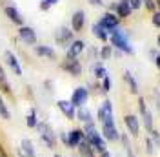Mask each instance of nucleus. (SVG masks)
Instances as JSON below:
<instances>
[{
  "mask_svg": "<svg viewBox=\"0 0 160 157\" xmlns=\"http://www.w3.org/2000/svg\"><path fill=\"white\" fill-rule=\"evenodd\" d=\"M149 137L153 139L155 146H157V148H160V132H158V130H153V132L149 133Z\"/></svg>",
  "mask_w": 160,
  "mask_h": 157,
  "instance_id": "nucleus-32",
  "label": "nucleus"
},
{
  "mask_svg": "<svg viewBox=\"0 0 160 157\" xmlns=\"http://www.w3.org/2000/svg\"><path fill=\"white\" fill-rule=\"evenodd\" d=\"M37 130H38V133H40V139L46 143V146L51 148V150H55V146H57V135H55V132L51 130L49 124H48V122H40L38 121Z\"/></svg>",
  "mask_w": 160,
  "mask_h": 157,
  "instance_id": "nucleus-2",
  "label": "nucleus"
},
{
  "mask_svg": "<svg viewBox=\"0 0 160 157\" xmlns=\"http://www.w3.org/2000/svg\"><path fill=\"white\" fill-rule=\"evenodd\" d=\"M98 121L104 122H115V113H113V104H111L109 99H106L98 108Z\"/></svg>",
  "mask_w": 160,
  "mask_h": 157,
  "instance_id": "nucleus-4",
  "label": "nucleus"
},
{
  "mask_svg": "<svg viewBox=\"0 0 160 157\" xmlns=\"http://www.w3.org/2000/svg\"><path fill=\"white\" fill-rule=\"evenodd\" d=\"M55 157H62V155H60V154H55Z\"/></svg>",
  "mask_w": 160,
  "mask_h": 157,
  "instance_id": "nucleus-47",
  "label": "nucleus"
},
{
  "mask_svg": "<svg viewBox=\"0 0 160 157\" xmlns=\"http://www.w3.org/2000/svg\"><path fill=\"white\" fill-rule=\"evenodd\" d=\"M93 73H95V77L102 80V78L108 77V69L104 68V64L102 62H95V66H93Z\"/></svg>",
  "mask_w": 160,
  "mask_h": 157,
  "instance_id": "nucleus-25",
  "label": "nucleus"
},
{
  "mask_svg": "<svg viewBox=\"0 0 160 157\" xmlns=\"http://www.w3.org/2000/svg\"><path fill=\"white\" fill-rule=\"evenodd\" d=\"M86 49V44H84V40H73L69 44V48H68V53H66V57H69V59H77L80 53Z\"/></svg>",
  "mask_w": 160,
  "mask_h": 157,
  "instance_id": "nucleus-17",
  "label": "nucleus"
},
{
  "mask_svg": "<svg viewBox=\"0 0 160 157\" xmlns=\"http://www.w3.org/2000/svg\"><path fill=\"white\" fill-rule=\"evenodd\" d=\"M118 20L120 19L117 17V13L108 11V13H104V15H102V19H100L98 22L106 28V30H108V33H109V31H113L115 28H118Z\"/></svg>",
  "mask_w": 160,
  "mask_h": 157,
  "instance_id": "nucleus-13",
  "label": "nucleus"
},
{
  "mask_svg": "<svg viewBox=\"0 0 160 157\" xmlns=\"http://www.w3.org/2000/svg\"><path fill=\"white\" fill-rule=\"evenodd\" d=\"M155 64H157V68L160 69V53L157 55V57H155Z\"/></svg>",
  "mask_w": 160,
  "mask_h": 157,
  "instance_id": "nucleus-42",
  "label": "nucleus"
},
{
  "mask_svg": "<svg viewBox=\"0 0 160 157\" xmlns=\"http://www.w3.org/2000/svg\"><path fill=\"white\" fill-rule=\"evenodd\" d=\"M140 6H142V0H129L131 9H140Z\"/></svg>",
  "mask_w": 160,
  "mask_h": 157,
  "instance_id": "nucleus-36",
  "label": "nucleus"
},
{
  "mask_svg": "<svg viewBox=\"0 0 160 157\" xmlns=\"http://www.w3.org/2000/svg\"><path fill=\"white\" fill-rule=\"evenodd\" d=\"M49 8H51V6L46 2V0H40V11H48Z\"/></svg>",
  "mask_w": 160,
  "mask_h": 157,
  "instance_id": "nucleus-38",
  "label": "nucleus"
},
{
  "mask_svg": "<svg viewBox=\"0 0 160 157\" xmlns=\"http://www.w3.org/2000/svg\"><path fill=\"white\" fill-rule=\"evenodd\" d=\"M100 133H102V137L106 139V141H109V143H117L120 139V132L117 130L115 122H104Z\"/></svg>",
  "mask_w": 160,
  "mask_h": 157,
  "instance_id": "nucleus-8",
  "label": "nucleus"
},
{
  "mask_svg": "<svg viewBox=\"0 0 160 157\" xmlns=\"http://www.w3.org/2000/svg\"><path fill=\"white\" fill-rule=\"evenodd\" d=\"M2 80H8V78H6V71H4V68L0 66V82H2Z\"/></svg>",
  "mask_w": 160,
  "mask_h": 157,
  "instance_id": "nucleus-39",
  "label": "nucleus"
},
{
  "mask_svg": "<svg viewBox=\"0 0 160 157\" xmlns=\"http://www.w3.org/2000/svg\"><path fill=\"white\" fill-rule=\"evenodd\" d=\"M144 6H146L149 11H155V8H157V2H155V0H144Z\"/></svg>",
  "mask_w": 160,
  "mask_h": 157,
  "instance_id": "nucleus-34",
  "label": "nucleus"
},
{
  "mask_svg": "<svg viewBox=\"0 0 160 157\" xmlns=\"http://www.w3.org/2000/svg\"><path fill=\"white\" fill-rule=\"evenodd\" d=\"M113 55V46H102L100 49V60H109Z\"/></svg>",
  "mask_w": 160,
  "mask_h": 157,
  "instance_id": "nucleus-30",
  "label": "nucleus"
},
{
  "mask_svg": "<svg viewBox=\"0 0 160 157\" xmlns=\"http://www.w3.org/2000/svg\"><path fill=\"white\" fill-rule=\"evenodd\" d=\"M4 59H6V64H8V68L11 69V73L17 75V77H20V75H22V68H20V62H18V59H17V55L11 53V51H6V53H4Z\"/></svg>",
  "mask_w": 160,
  "mask_h": 157,
  "instance_id": "nucleus-12",
  "label": "nucleus"
},
{
  "mask_svg": "<svg viewBox=\"0 0 160 157\" xmlns=\"http://www.w3.org/2000/svg\"><path fill=\"white\" fill-rule=\"evenodd\" d=\"M124 80L129 84V91L131 93H138V84H137L135 77L131 75V71H126V73H124Z\"/></svg>",
  "mask_w": 160,
  "mask_h": 157,
  "instance_id": "nucleus-26",
  "label": "nucleus"
},
{
  "mask_svg": "<svg viewBox=\"0 0 160 157\" xmlns=\"http://www.w3.org/2000/svg\"><path fill=\"white\" fill-rule=\"evenodd\" d=\"M6 17H8L13 24H17V26H24V19H22V15L18 13V9H17V8L8 6V8H6Z\"/></svg>",
  "mask_w": 160,
  "mask_h": 157,
  "instance_id": "nucleus-18",
  "label": "nucleus"
},
{
  "mask_svg": "<svg viewBox=\"0 0 160 157\" xmlns=\"http://www.w3.org/2000/svg\"><path fill=\"white\" fill-rule=\"evenodd\" d=\"M20 150H22V157H37V152H35V146L29 139H24L20 143Z\"/></svg>",
  "mask_w": 160,
  "mask_h": 157,
  "instance_id": "nucleus-21",
  "label": "nucleus"
},
{
  "mask_svg": "<svg viewBox=\"0 0 160 157\" xmlns=\"http://www.w3.org/2000/svg\"><path fill=\"white\" fill-rule=\"evenodd\" d=\"M0 117L4 119V121H9V119H11L9 108H8L6 100H4V97H2V93H0Z\"/></svg>",
  "mask_w": 160,
  "mask_h": 157,
  "instance_id": "nucleus-28",
  "label": "nucleus"
},
{
  "mask_svg": "<svg viewBox=\"0 0 160 157\" xmlns=\"http://www.w3.org/2000/svg\"><path fill=\"white\" fill-rule=\"evenodd\" d=\"M77 119H78L80 122H91L93 119H91V111L89 108H86V106H82V108H77Z\"/></svg>",
  "mask_w": 160,
  "mask_h": 157,
  "instance_id": "nucleus-24",
  "label": "nucleus"
},
{
  "mask_svg": "<svg viewBox=\"0 0 160 157\" xmlns=\"http://www.w3.org/2000/svg\"><path fill=\"white\" fill-rule=\"evenodd\" d=\"M0 157H8V152H6V148L2 146V143H0Z\"/></svg>",
  "mask_w": 160,
  "mask_h": 157,
  "instance_id": "nucleus-40",
  "label": "nucleus"
},
{
  "mask_svg": "<svg viewBox=\"0 0 160 157\" xmlns=\"http://www.w3.org/2000/svg\"><path fill=\"white\" fill-rule=\"evenodd\" d=\"M138 110H140V115H142V121H144V126L151 133L155 130V126H153V115H151V111L146 106V99L144 97H138Z\"/></svg>",
  "mask_w": 160,
  "mask_h": 157,
  "instance_id": "nucleus-6",
  "label": "nucleus"
},
{
  "mask_svg": "<svg viewBox=\"0 0 160 157\" xmlns=\"http://www.w3.org/2000/svg\"><path fill=\"white\" fill-rule=\"evenodd\" d=\"M18 37L26 46H37V33H35V30L29 28V26H20Z\"/></svg>",
  "mask_w": 160,
  "mask_h": 157,
  "instance_id": "nucleus-7",
  "label": "nucleus"
},
{
  "mask_svg": "<svg viewBox=\"0 0 160 157\" xmlns=\"http://www.w3.org/2000/svg\"><path fill=\"white\" fill-rule=\"evenodd\" d=\"M46 2H48L49 6H55V4H58V0H46Z\"/></svg>",
  "mask_w": 160,
  "mask_h": 157,
  "instance_id": "nucleus-43",
  "label": "nucleus"
},
{
  "mask_svg": "<svg viewBox=\"0 0 160 157\" xmlns=\"http://www.w3.org/2000/svg\"><path fill=\"white\" fill-rule=\"evenodd\" d=\"M131 8H129V0H120L117 4V17L118 19H128L131 15Z\"/></svg>",
  "mask_w": 160,
  "mask_h": 157,
  "instance_id": "nucleus-19",
  "label": "nucleus"
},
{
  "mask_svg": "<svg viewBox=\"0 0 160 157\" xmlns=\"http://www.w3.org/2000/svg\"><path fill=\"white\" fill-rule=\"evenodd\" d=\"M60 139H62V143H64V146L68 148V144H69V141H68V133H66V132H62V133H60Z\"/></svg>",
  "mask_w": 160,
  "mask_h": 157,
  "instance_id": "nucleus-37",
  "label": "nucleus"
},
{
  "mask_svg": "<svg viewBox=\"0 0 160 157\" xmlns=\"http://www.w3.org/2000/svg\"><path fill=\"white\" fill-rule=\"evenodd\" d=\"M144 144H146V154H148V155H153V154H155V150H157V146H155V143H153V139H151L149 135L146 137Z\"/></svg>",
  "mask_w": 160,
  "mask_h": 157,
  "instance_id": "nucleus-31",
  "label": "nucleus"
},
{
  "mask_svg": "<svg viewBox=\"0 0 160 157\" xmlns=\"http://www.w3.org/2000/svg\"><path fill=\"white\" fill-rule=\"evenodd\" d=\"M86 139V133H84V130L82 128H75V130H71L69 133H68V141H69V144L68 148H78V144Z\"/></svg>",
  "mask_w": 160,
  "mask_h": 157,
  "instance_id": "nucleus-14",
  "label": "nucleus"
},
{
  "mask_svg": "<svg viewBox=\"0 0 160 157\" xmlns=\"http://www.w3.org/2000/svg\"><path fill=\"white\" fill-rule=\"evenodd\" d=\"M93 35H95L98 40H102V42H106V40L109 39V33H108V30H106L100 22L93 24Z\"/></svg>",
  "mask_w": 160,
  "mask_h": 157,
  "instance_id": "nucleus-23",
  "label": "nucleus"
},
{
  "mask_svg": "<svg viewBox=\"0 0 160 157\" xmlns=\"http://www.w3.org/2000/svg\"><path fill=\"white\" fill-rule=\"evenodd\" d=\"M88 99H89V91H88V88L78 86V88H75V91H73V95H71L69 100H71V104H73L75 108H82V106H86Z\"/></svg>",
  "mask_w": 160,
  "mask_h": 157,
  "instance_id": "nucleus-5",
  "label": "nucleus"
},
{
  "mask_svg": "<svg viewBox=\"0 0 160 157\" xmlns=\"http://www.w3.org/2000/svg\"><path fill=\"white\" fill-rule=\"evenodd\" d=\"M26 124H28V128H37V124H38V117H37V110L35 108L28 113V117H26Z\"/></svg>",
  "mask_w": 160,
  "mask_h": 157,
  "instance_id": "nucleus-29",
  "label": "nucleus"
},
{
  "mask_svg": "<svg viewBox=\"0 0 160 157\" xmlns=\"http://www.w3.org/2000/svg\"><path fill=\"white\" fill-rule=\"evenodd\" d=\"M109 39H111V46H115L117 51H122L126 55H133L135 49L131 48L129 44V35L120 28H115L113 31H109Z\"/></svg>",
  "mask_w": 160,
  "mask_h": 157,
  "instance_id": "nucleus-1",
  "label": "nucleus"
},
{
  "mask_svg": "<svg viewBox=\"0 0 160 157\" xmlns=\"http://www.w3.org/2000/svg\"><path fill=\"white\" fill-rule=\"evenodd\" d=\"M124 124H126L128 132H129L133 137H138V133H140V122H138V117H137L135 113H128V115L124 117Z\"/></svg>",
  "mask_w": 160,
  "mask_h": 157,
  "instance_id": "nucleus-11",
  "label": "nucleus"
},
{
  "mask_svg": "<svg viewBox=\"0 0 160 157\" xmlns=\"http://www.w3.org/2000/svg\"><path fill=\"white\" fill-rule=\"evenodd\" d=\"M153 26L160 28V11H155L153 13Z\"/></svg>",
  "mask_w": 160,
  "mask_h": 157,
  "instance_id": "nucleus-35",
  "label": "nucleus"
},
{
  "mask_svg": "<svg viewBox=\"0 0 160 157\" xmlns=\"http://www.w3.org/2000/svg\"><path fill=\"white\" fill-rule=\"evenodd\" d=\"M157 44H158V48H160V35L157 37Z\"/></svg>",
  "mask_w": 160,
  "mask_h": 157,
  "instance_id": "nucleus-45",
  "label": "nucleus"
},
{
  "mask_svg": "<svg viewBox=\"0 0 160 157\" xmlns=\"http://www.w3.org/2000/svg\"><path fill=\"white\" fill-rule=\"evenodd\" d=\"M62 69L68 71V73L73 75V77H80V75H82V66H80V62L77 59H69V57H66V60L62 62Z\"/></svg>",
  "mask_w": 160,
  "mask_h": 157,
  "instance_id": "nucleus-10",
  "label": "nucleus"
},
{
  "mask_svg": "<svg viewBox=\"0 0 160 157\" xmlns=\"http://www.w3.org/2000/svg\"><path fill=\"white\" fill-rule=\"evenodd\" d=\"M84 24H86V13L84 11H75L73 19H71V30L75 33L84 30Z\"/></svg>",
  "mask_w": 160,
  "mask_h": 157,
  "instance_id": "nucleus-16",
  "label": "nucleus"
},
{
  "mask_svg": "<svg viewBox=\"0 0 160 157\" xmlns=\"http://www.w3.org/2000/svg\"><path fill=\"white\" fill-rule=\"evenodd\" d=\"M102 91H104V93H108V91H109L111 89V78H109V75H108V77L106 78H102Z\"/></svg>",
  "mask_w": 160,
  "mask_h": 157,
  "instance_id": "nucleus-33",
  "label": "nucleus"
},
{
  "mask_svg": "<svg viewBox=\"0 0 160 157\" xmlns=\"http://www.w3.org/2000/svg\"><path fill=\"white\" fill-rule=\"evenodd\" d=\"M57 106H58V110L68 119H69V121H73V119L77 117V108L71 104V100H58V102H57Z\"/></svg>",
  "mask_w": 160,
  "mask_h": 157,
  "instance_id": "nucleus-15",
  "label": "nucleus"
},
{
  "mask_svg": "<svg viewBox=\"0 0 160 157\" xmlns=\"http://www.w3.org/2000/svg\"><path fill=\"white\" fill-rule=\"evenodd\" d=\"M77 150H78V157H95V154H97V152L91 148V144L86 141V139H84V141L78 144V148H77Z\"/></svg>",
  "mask_w": 160,
  "mask_h": 157,
  "instance_id": "nucleus-22",
  "label": "nucleus"
},
{
  "mask_svg": "<svg viewBox=\"0 0 160 157\" xmlns=\"http://www.w3.org/2000/svg\"><path fill=\"white\" fill-rule=\"evenodd\" d=\"M86 141L91 144V148L98 154H104L108 152V146H106V139L102 137V133H98V130H93L89 133H86Z\"/></svg>",
  "mask_w": 160,
  "mask_h": 157,
  "instance_id": "nucleus-3",
  "label": "nucleus"
},
{
  "mask_svg": "<svg viewBox=\"0 0 160 157\" xmlns=\"http://www.w3.org/2000/svg\"><path fill=\"white\" fill-rule=\"evenodd\" d=\"M155 2H157V6H158V9H160V0H155Z\"/></svg>",
  "mask_w": 160,
  "mask_h": 157,
  "instance_id": "nucleus-46",
  "label": "nucleus"
},
{
  "mask_svg": "<svg viewBox=\"0 0 160 157\" xmlns=\"http://www.w3.org/2000/svg\"><path fill=\"white\" fill-rule=\"evenodd\" d=\"M35 53L40 55V57H46V59H57V53H55V49L49 48V46H44V44H40V46H35Z\"/></svg>",
  "mask_w": 160,
  "mask_h": 157,
  "instance_id": "nucleus-20",
  "label": "nucleus"
},
{
  "mask_svg": "<svg viewBox=\"0 0 160 157\" xmlns=\"http://www.w3.org/2000/svg\"><path fill=\"white\" fill-rule=\"evenodd\" d=\"M55 40H57V44H60L62 48H69V44L73 42V30H69V28H60L55 33Z\"/></svg>",
  "mask_w": 160,
  "mask_h": 157,
  "instance_id": "nucleus-9",
  "label": "nucleus"
},
{
  "mask_svg": "<svg viewBox=\"0 0 160 157\" xmlns=\"http://www.w3.org/2000/svg\"><path fill=\"white\" fill-rule=\"evenodd\" d=\"M100 157H111L109 152H104V154H100Z\"/></svg>",
  "mask_w": 160,
  "mask_h": 157,
  "instance_id": "nucleus-44",
  "label": "nucleus"
},
{
  "mask_svg": "<svg viewBox=\"0 0 160 157\" xmlns=\"http://www.w3.org/2000/svg\"><path fill=\"white\" fill-rule=\"evenodd\" d=\"M91 4H93V6H104V2H102V0H89Z\"/></svg>",
  "mask_w": 160,
  "mask_h": 157,
  "instance_id": "nucleus-41",
  "label": "nucleus"
},
{
  "mask_svg": "<svg viewBox=\"0 0 160 157\" xmlns=\"http://www.w3.org/2000/svg\"><path fill=\"white\" fill-rule=\"evenodd\" d=\"M120 141H122V144H124L126 155L128 157H135V152H133V148H131V144H129V137H128L126 133H120Z\"/></svg>",
  "mask_w": 160,
  "mask_h": 157,
  "instance_id": "nucleus-27",
  "label": "nucleus"
}]
</instances>
